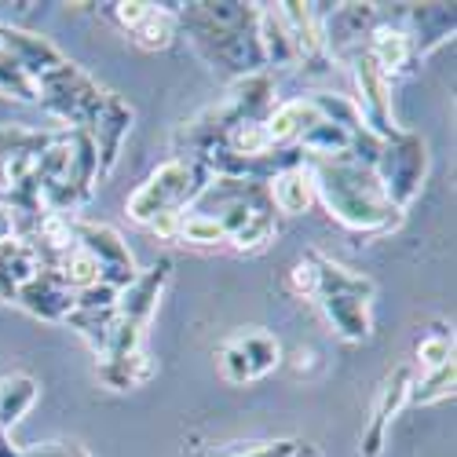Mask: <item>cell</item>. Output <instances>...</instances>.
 <instances>
[{"label": "cell", "mask_w": 457, "mask_h": 457, "mask_svg": "<svg viewBox=\"0 0 457 457\" xmlns=\"http://www.w3.org/2000/svg\"><path fill=\"white\" fill-rule=\"evenodd\" d=\"M187 176H190V165H187V162H165V165L129 198V205H125L129 216H132L136 223H150V220H154L158 212H165V209H176V212H179V202L190 198Z\"/></svg>", "instance_id": "obj_1"}, {"label": "cell", "mask_w": 457, "mask_h": 457, "mask_svg": "<svg viewBox=\"0 0 457 457\" xmlns=\"http://www.w3.org/2000/svg\"><path fill=\"white\" fill-rule=\"evenodd\" d=\"M322 121V113L315 110L312 99H296V103H286L271 113V121H263L268 125V136L271 143H289V139H300L303 132H308L312 125Z\"/></svg>", "instance_id": "obj_2"}, {"label": "cell", "mask_w": 457, "mask_h": 457, "mask_svg": "<svg viewBox=\"0 0 457 457\" xmlns=\"http://www.w3.org/2000/svg\"><path fill=\"white\" fill-rule=\"evenodd\" d=\"M410 388H413V380H410V370L403 366V370L388 380L385 395H380V403H377L373 425H370V436H366V457H377V453H380V428H385V421H388V417L403 406V399L410 395Z\"/></svg>", "instance_id": "obj_3"}, {"label": "cell", "mask_w": 457, "mask_h": 457, "mask_svg": "<svg viewBox=\"0 0 457 457\" xmlns=\"http://www.w3.org/2000/svg\"><path fill=\"white\" fill-rule=\"evenodd\" d=\"M312 195H315V183H312V172H303V169H286L282 176H275L271 183V198L282 212L296 216L312 205Z\"/></svg>", "instance_id": "obj_4"}, {"label": "cell", "mask_w": 457, "mask_h": 457, "mask_svg": "<svg viewBox=\"0 0 457 457\" xmlns=\"http://www.w3.org/2000/svg\"><path fill=\"white\" fill-rule=\"evenodd\" d=\"M322 303L329 319L337 322V329L345 333L348 340H362L370 333V322H366V300L359 296H345V293H322Z\"/></svg>", "instance_id": "obj_5"}, {"label": "cell", "mask_w": 457, "mask_h": 457, "mask_svg": "<svg viewBox=\"0 0 457 457\" xmlns=\"http://www.w3.org/2000/svg\"><path fill=\"white\" fill-rule=\"evenodd\" d=\"M81 249L92 253L99 260V268H132V256L125 253L121 238L110 231V227H96V223H85L81 227Z\"/></svg>", "instance_id": "obj_6"}, {"label": "cell", "mask_w": 457, "mask_h": 457, "mask_svg": "<svg viewBox=\"0 0 457 457\" xmlns=\"http://www.w3.org/2000/svg\"><path fill=\"white\" fill-rule=\"evenodd\" d=\"M370 59L377 62V70H380V73L399 70V66L410 59V37H406L403 29L380 26V29L373 33V52H370Z\"/></svg>", "instance_id": "obj_7"}, {"label": "cell", "mask_w": 457, "mask_h": 457, "mask_svg": "<svg viewBox=\"0 0 457 457\" xmlns=\"http://www.w3.org/2000/svg\"><path fill=\"white\" fill-rule=\"evenodd\" d=\"M33 399H37V385L29 377H19V380H12V385H0V428L8 432L33 406Z\"/></svg>", "instance_id": "obj_8"}, {"label": "cell", "mask_w": 457, "mask_h": 457, "mask_svg": "<svg viewBox=\"0 0 457 457\" xmlns=\"http://www.w3.org/2000/svg\"><path fill=\"white\" fill-rule=\"evenodd\" d=\"M154 373V362H150L143 352H129L121 359H110L103 366V377L110 380L113 388H132V385H143V380Z\"/></svg>", "instance_id": "obj_9"}, {"label": "cell", "mask_w": 457, "mask_h": 457, "mask_svg": "<svg viewBox=\"0 0 457 457\" xmlns=\"http://www.w3.org/2000/svg\"><path fill=\"white\" fill-rule=\"evenodd\" d=\"M179 238L190 242V245H220V242H227L231 235H227V227H223L216 216L195 212V216L179 220Z\"/></svg>", "instance_id": "obj_10"}, {"label": "cell", "mask_w": 457, "mask_h": 457, "mask_svg": "<svg viewBox=\"0 0 457 457\" xmlns=\"http://www.w3.org/2000/svg\"><path fill=\"white\" fill-rule=\"evenodd\" d=\"M300 143L308 146V150H315V154H345L348 150V143H352V136L340 129V125H333V121H319V125H312L308 132L300 136Z\"/></svg>", "instance_id": "obj_11"}, {"label": "cell", "mask_w": 457, "mask_h": 457, "mask_svg": "<svg viewBox=\"0 0 457 457\" xmlns=\"http://www.w3.org/2000/svg\"><path fill=\"white\" fill-rule=\"evenodd\" d=\"M99 275H103V268H99V260H96L92 253H85V249L73 245V249L62 256V278H66L73 289H88V286H96Z\"/></svg>", "instance_id": "obj_12"}, {"label": "cell", "mask_w": 457, "mask_h": 457, "mask_svg": "<svg viewBox=\"0 0 457 457\" xmlns=\"http://www.w3.org/2000/svg\"><path fill=\"white\" fill-rule=\"evenodd\" d=\"M235 345L245 352L253 377L268 373V370L278 362V345H275V340H271L268 333H245V337H235Z\"/></svg>", "instance_id": "obj_13"}, {"label": "cell", "mask_w": 457, "mask_h": 457, "mask_svg": "<svg viewBox=\"0 0 457 457\" xmlns=\"http://www.w3.org/2000/svg\"><path fill=\"white\" fill-rule=\"evenodd\" d=\"M132 33H136V45H139V48H146V52L169 48V45H172V15H169V12H154V8H150V15H146Z\"/></svg>", "instance_id": "obj_14"}, {"label": "cell", "mask_w": 457, "mask_h": 457, "mask_svg": "<svg viewBox=\"0 0 457 457\" xmlns=\"http://www.w3.org/2000/svg\"><path fill=\"white\" fill-rule=\"evenodd\" d=\"M231 146H235V154H245V158H260V154H268V150L275 146L271 136H268V125L263 121H245L235 136H231Z\"/></svg>", "instance_id": "obj_15"}, {"label": "cell", "mask_w": 457, "mask_h": 457, "mask_svg": "<svg viewBox=\"0 0 457 457\" xmlns=\"http://www.w3.org/2000/svg\"><path fill=\"white\" fill-rule=\"evenodd\" d=\"M450 362H453V345L446 337H425L421 345H417V370H421V377H428Z\"/></svg>", "instance_id": "obj_16"}, {"label": "cell", "mask_w": 457, "mask_h": 457, "mask_svg": "<svg viewBox=\"0 0 457 457\" xmlns=\"http://www.w3.org/2000/svg\"><path fill=\"white\" fill-rule=\"evenodd\" d=\"M450 385H453V362H450V366H443V370H436V373H428V377H425V388L410 392V399H413V403H432V399H443V395H450Z\"/></svg>", "instance_id": "obj_17"}, {"label": "cell", "mask_w": 457, "mask_h": 457, "mask_svg": "<svg viewBox=\"0 0 457 457\" xmlns=\"http://www.w3.org/2000/svg\"><path fill=\"white\" fill-rule=\"evenodd\" d=\"M223 373L231 377V380H253V370H249V359H245V352L235 345H227L223 348Z\"/></svg>", "instance_id": "obj_18"}, {"label": "cell", "mask_w": 457, "mask_h": 457, "mask_svg": "<svg viewBox=\"0 0 457 457\" xmlns=\"http://www.w3.org/2000/svg\"><path fill=\"white\" fill-rule=\"evenodd\" d=\"M289 286H293L296 293H308V296L319 293V289H322V282H319V268H315V263H303V260H300L296 268L289 271Z\"/></svg>", "instance_id": "obj_19"}, {"label": "cell", "mask_w": 457, "mask_h": 457, "mask_svg": "<svg viewBox=\"0 0 457 457\" xmlns=\"http://www.w3.org/2000/svg\"><path fill=\"white\" fill-rule=\"evenodd\" d=\"M150 8H154V4H143V0H129V4H113V15H118L121 26L136 29V26L150 15Z\"/></svg>", "instance_id": "obj_20"}]
</instances>
